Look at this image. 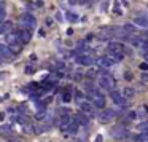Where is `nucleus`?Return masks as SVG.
I'll list each match as a JSON object with an SVG mask.
<instances>
[{
	"instance_id": "nucleus-6",
	"label": "nucleus",
	"mask_w": 148,
	"mask_h": 142,
	"mask_svg": "<svg viewBox=\"0 0 148 142\" xmlns=\"http://www.w3.org/2000/svg\"><path fill=\"white\" fill-rule=\"evenodd\" d=\"M77 62L80 65H91V64H94V58L91 54H86V53H80V54L77 56Z\"/></svg>"
},
{
	"instance_id": "nucleus-30",
	"label": "nucleus",
	"mask_w": 148,
	"mask_h": 142,
	"mask_svg": "<svg viewBox=\"0 0 148 142\" xmlns=\"http://www.w3.org/2000/svg\"><path fill=\"white\" fill-rule=\"evenodd\" d=\"M124 78H126V80H132V74H131V72H124Z\"/></svg>"
},
{
	"instance_id": "nucleus-12",
	"label": "nucleus",
	"mask_w": 148,
	"mask_h": 142,
	"mask_svg": "<svg viewBox=\"0 0 148 142\" xmlns=\"http://www.w3.org/2000/svg\"><path fill=\"white\" fill-rule=\"evenodd\" d=\"M11 27H13V24H11L10 21H0V34H7V32H10Z\"/></svg>"
},
{
	"instance_id": "nucleus-17",
	"label": "nucleus",
	"mask_w": 148,
	"mask_h": 142,
	"mask_svg": "<svg viewBox=\"0 0 148 142\" xmlns=\"http://www.w3.org/2000/svg\"><path fill=\"white\" fill-rule=\"evenodd\" d=\"M134 94H135V91H134V88H131V86H126L124 91H123V96H124L126 99H131Z\"/></svg>"
},
{
	"instance_id": "nucleus-33",
	"label": "nucleus",
	"mask_w": 148,
	"mask_h": 142,
	"mask_svg": "<svg viewBox=\"0 0 148 142\" xmlns=\"http://www.w3.org/2000/svg\"><path fill=\"white\" fill-rule=\"evenodd\" d=\"M32 72H34V67H27L26 69V74H32Z\"/></svg>"
},
{
	"instance_id": "nucleus-4",
	"label": "nucleus",
	"mask_w": 148,
	"mask_h": 142,
	"mask_svg": "<svg viewBox=\"0 0 148 142\" xmlns=\"http://www.w3.org/2000/svg\"><path fill=\"white\" fill-rule=\"evenodd\" d=\"M21 23H23L24 26H27L29 29H32V27L37 26L35 16H34V14H30V13H24L23 16H21Z\"/></svg>"
},
{
	"instance_id": "nucleus-8",
	"label": "nucleus",
	"mask_w": 148,
	"mask_h": 142,
	"mask_svg": "<svg viewBox=\"0 0 148 142\" xmlns=\"http://www.w3.org/2000/svg\"><path fill=\"white\" fill-rule=\"evenodd\" d=\"M115 115H116V112L113 109H105L102 112V115H100V120L102 121H110L112 118H115Z\"/></svg>"
},
{
	"instance_id": "nucleus-21",
	"label": "nucleus",
	"mask_w": 148,
	"mask_h": 142,
	"mask_svg": "<svg viewBox=\"0 0 148 142\" xmlns=\"http://www.w3.org/2000/svg\"><path fill=\"white\" fill-rule=\"evenodd\" d=\"M5 14H7V10H5V5L0 3V21H3Z\"/></svg>"
},
{
	"instance_id": "nucleus-29",
	"label": "nucleus",
	"mask_w": 148,
	"mask_h": 142,
	"mask_svg": "<svg viewBox=\"0 0 148 142\" xmlns=\"http://www.w3.org/2000/svg\"><path fill=\"white\" fill-rule=\"evenodd\" d=\"M62 101L69 102V101H70V93H64V96H62Z\"/></svg>"
},
{
	"instance_id": "nucleus-19",
	"label": "nucleus",
	"mask_w": 148,
	"mask_h": 142,
	"mask_svg": "<svg viewBox=\"0 0 148 142\" xmlns=\"http://www.w3.org/2000/svg\"><path fill=\"white\" fill-rule=\"evenodd\" d=\"M137 26H142V27H147L148 26V19L147 18H135V21H134Z\"/></svg>"
},
{
	"instance_id": "nucleus-13",
	"label": "nucleus",
	"mask_w": 148,
	"mask_h": 142,
	"mask_svg": "<svg viewBox=\"0 0 148 142\" xmlns=\"http://www.w3.org/2000/svg\"><path fill=\"white\" fill-rule=\"evenodd\" d=\"M8 50H10V51L13 53V54H14V53L18 54V53H21V50H23V46H21V43H19V42H14V43H10V46H8Z\"/></svg>"
},
{
	"instance_id": "nucleus-34",
	"label": "nucleus",
	"mask_w": 148,
	"mask_h": 142,
	"mask_svg": "<svg viewBox=\"0 0 148 142\" xmlns=\"http://www.w3.org/2000/svg\"><path fill=\"white\" fill-rule=\"evenodd\" d=\"M56 19H58V21H61V19H62V16H61V13H58V14H56Z\"/></svg>"
},
{
	"instance_id": "nucleus-5",
	"label": "nucleus",
	"mask_w": 148,
	"mask_h": 142,
	"mask_svg": "<svg viewBox=\"0 0 148 142\" xmlns=\"http://www.w3.org/2000/svg\"><path fill=\"white\" fill-rule=\"evenodd\" d=\"M16 37H18V40H19L21 45H24V43H29L30 42L32 34H30L29 29H23V30H18V32H16Z\"/></svg>"
},
{
	"instance_id": "nucleus-14",
	"label": "nucleus",
	"mask_w": 148,
	"mask_h": 142,
	"mask_svg": "<svg viewBox=\"0 0 148 142\" xmlns=\"http://www.w3.org/2000/svg\"><path fill=\"white\" fill-rule=\"evenodd\" d=\"M142 40H143V39L131 37V39H129V43H131V46H132V48H142Z\"/></svg>"
},
{
	"instance_id": "nucleus-9",
	"label": "nucleus",
	"mask_w": 148,
	"mask_h": 142,
	"mask_svg": "<svg viewBox=\"0 0 148 142\" xmlns=\"http://www.w3.org/2000/svg\"><path fill=\"white\" fill-rule=\"evenodd\" d=\"M0 56L3 58V61H10L11 56H13V53L8 50V46H5V45H2V43H0Z\"/></svg>"
},
{
	"instance_id": "nucleus-10",
	"label": "nucleus",
	"mask_w": 148,
	"mask_h": 142,
	"mask_svg": "<svg viewBox=\"0 0 148 142\" xmlns=\"http://www.w3.org/2000/svg\"><path fill=\"white\" fill-rule=\"evenodd\" d=\"M78 105H80V110L89 113V115H94V109H92V105H91L89 102H86V101H80V102H78Z\"/></svg>"
},
{
	"instance_id": "nucleus-25",
	"label": "nucleus",
	"mask_w": 148,
	"mask_h": 142,
	"mask_svg": "<svg viewBox=\"0 0 148 142\" xmlns=\"http://www.w3.org/2000/svg\"><path fill=\"white\" fill-rule=\"evenodd\" d=\"M53 86H54V83H53V81H46L45 86H43V90H51Z\"/></svg>"
},
{
	"instance_id": "nucleus-36",
	"label": "nucleus",
	"mask_w": 148,
	"mask_h": 142,
	"mask_svg": "<svg viewBox=\"0 0 148 142\" xmlns=\"http://www.w3.org/2000/svg\"><path fill=\"white\" fill-rule=\"evenodd\" d=\"M145 56V61H147V64H148V53H147V54H143Z\"/></svg>"
},
{
	"instance_id": "nucleus-32",
	"label": "nucleus",
	"mask_w": 148,
	"mask_h": 142,
	"mask_svg": "<svg viewBox=\"0 0 148 142\" xmlns=\"http://www.w3.org/2000/svg\"><path fill=\"white\" fill-rule=\"evenodd\" d=\"M30 97H32V101H38V94H30Z\"/></svg>"
},
{
	"instance_id": "nucleus-1",
	"label": "nucleus",
	"mask_w": 148,
	"mask_h": 142,
	"mask_svg": "<svg viewBox=\"0 0 148 142\" xmlns=\"http://www.w3.org/2000/svg\"><path fill=\"white\" fill-rule=\"evenodd\" d=\"M115 85H116L115 78H112L110 75H102V77L99 78V86L105 91H112L113 88H115Z\"/></svg>"
},
{
	"instance_id": "nucleus-24",
	"label": "nucleus",
	"mask_w": 148,
	"mask_h": 142,
	"mask_svg": "<svg viewBox=\"0 0 148 142\" xmlns=\"http://www.w3.org/2000/svg\"><path fill=\"white\" fill-rule=\"evenodd\" d=\"M115 13H116V14H121V13H123V10H121V7H119L118 2L115 3Z\"/></svg>"
},
{
	"instance_id": "nucleus-11",
	"label": "nucleus",
	"mask_w": 148,
	"mask_h": 142,
	"mask_svg": "<svg viewBox=\"0 0 148 142\" xmlns=\"http://www.w3.org/2000/svg\"><path fill=\"white\" fill-rule=\"evenodd\" d=\"M96 62H97V65H100V67H105V69H108L110 65L113 64V61H112L110 58H107V56H102V58H99Z\"/></svg>"
},
{
	"instance_id": "nucleus-15",
	"label": "nucleus",
	"mask_w": 148,
	"mask_h": 142,
	"mask_svg": "<svg viewBox=\"0 0 148 142\" xmlns=\"http://www.w3.org/2000/svg\"><path fill=\"white\" fill-rule=\"evenodd\" d=\"M94 107H97V109H103V107H105V99H103V96H96V99H94Z\"/></svg>"
},
{
	"instance_id": "nucleus-22",
	"label": "nucleus",
	"mask_w": 148,
	"mask_h": 142,
	"mask_svg": "<svg viewBox=\"0 0 148 142\" xmlns=\"http://www.w3.org/2000/svg\"><path fill=\"white\" fill-rule=\"evenodd\" d=\"M124 30H127V32H135V26H132V24H126L124 26Z\"/></svg>"
},
{
	"instance_id": "nucleus-2",
	"label": "nucleus",
	"mask_w": 148,
	"mask_h": 142,
	"mask_svg": "<svg viewBox=\"0 0 148 142\" xmlns=\"http://www.w3.org/2000/svg\"><path fill=\"white\" fill-rule=\"evenodd\" d=\"M112 136L115 139H118V141H121V139H126L129 136V131L123 125H118V126H115V128L112 129Z\"/></svg>"
},
{
	"instance_id": "nucleus-37",
	"label": "nucleus",
	"mask_w": 148,
	"mask_h": 142,
	"mask_svg": "<svg viewBox=\"0 0 148 142\" xmlns=\"http://www.w3.org/2000/svg\"><path fill=\"white\" fill-rule=\"evenodd\" d=\"M0 120H3V113H0Z\"/></svg>"
},
{
	"instance_id": "nucleus-16",
	"label": "nucleus",
	"mask_w": 148,
	"mask_h": 142,
	"mask_svg": "<svg viewBox=\"0 0 148 142\" xmlns=\"http://www.w3.org/2000/svg\"><path fill=\"white\" fill-rule=\"evenodd\" d=\"M5 40H7V43L10 45V43H14V42H19L16 37V34H11V32H7L5 34Z\"/></svg>"
},
{
	"instance_id": "nucleus-35",
	"label": "nucleus",
	"mask_w": 148,
	"mask_h": 142,
	"mask_svg": "<svg viewBox=\"0 0 148 142\" xmlns=\"http://www.w3.org/2000/svg\"><path fill=\"white\" fill-rule=\"evenodd\" d=\"M96 142H102V136H97V139H96Z\"/></svg>"
},
{
	"instance_id": "nucleus-31",
	"label": "nucleus",
	"mask_w": 148,
	"mask_h": 142,
	"mask_svg": "<svg viewBox=\"0 0 148 142\" xmlns=\"http://www.w3.org/2000/svg\"><path fill=\"white\" fill-rule=\"evenodd\" d=\"M140 69H142V70H147V69H148V64H147V62H142V64H140Z\"/></svg>"
},
{
	"instance_id": "nucleus-27",
	"label": "nucleus",
	"mask_w": 148,
	"mask_h": 142,
	"mask_svg": "<svg viewBox=\"0 0 148 142\" xmlns=\"http://www.w3.org/2000/svg\"><path fill=\"white\" fill-rule=\"evenodd\" d=\"M75 97H77V101L78 102H80V101H83V93H80V91H77V94H75Z\"/></svg>"
},
{
	"instance_id": "nucleus-3",
	"label": "nucleus",
	"mask_w": 148,
	"mask_h": 142,
	"mask_svg": "<svg viewBox=\"0 0 148 142\" xmlns=\"http://www.w3.org/2000/svg\"><path fill=\"white\" fill-rule=\"evenodd\" d=\"M110 97L113 99V102H115L116 105H126V102H127V99H126V97L123 96L119 91H116V90L110 91Z\"/></svg>"
},
{
	"instance_id": "nucleus-23",
	"label": "nucleus",
	"mask_w": 148,
	"mask_h": 142,
	"mask_svg": "<svg viewBox=\"0 0 148 142\" xmlns=\"http://www.w3.org/2000/svg\"><path fill=\"white\" fill-rule=\"evenodd\" d=\"M140 80L143 81V83H148V74L147 72H143V74L140 75Z\"/></svg>"
},
{
	"instance_id": "nucleus-7",
	"label": "nucleus",
	"mask_w": 148,
	"mask_h": 142,
	"mask_svg": "<svg viewBox=\"0 0 148 142\" xmlns=\"http://www.w3.org/2000/svg\"><path fill=\"white\" fill-rule=\"evenodd\" d=\"M108 51H110V54L123 53L124 51V46H123L121 43H118V42H112V43H108Z\"/></svg>"
},
{
	"instance_id": "nucleus-26",
	"label": "nucleus",
	"mask_w": 148,
	"mask_h": 142,
	"mask_svg": "<svg viewBox=\"0 0 148 142\" xmlns=\"http://www.w3.org/2000/svg\"><path fill=\"white\" fill-rule=\"evenodd\" d=\"M35 88H37V83H30V85H27L26 91H34Z\"/></svg>"
},
{
	"instance_id": "nucleus-28",
	"label": "nucleus",
	"mask_w": 148,
	"mask_h": 142,
	"mask_svg": "<svg viewBox=\"0 0 148 142\" xmlns=\"http://www.w3.org/2000/svg\"><path fill=\"white\" fill-rule=\"evenodd\" d=\"M127 116H129V118H131V120H134V118H137V113H135L134 110H131V112L127 113Z\"/></svg>"
},
{
	"instance_id": "nucleus-18",
	"label": "nucleus",
	"mask_w": 148,
	"mask_h": 142,
	"mask_svg": "<svg viewBox=\"0 0 148 142\" xmlns=\"http://www.w3.org/2000/svg\"><path fill=\"white\" fill-rule=\"evenodd\" d=\"M65 19L69 21V23H77L78 21V16L75 13H72V11H67V13H65Z\"/></svg>"
},
{
	"instance_id": "nucleus-20",
	"label": "nucleus",
	"mask_w": 148,
	"mask_h": 142,
	"mask_svg": "<svg viewBox=\"0 0 148 142\" xmlns=\"http://www.w3.org/2000/svg\"><path fill=\"white\" fill-rule=\"evenodd\" d=\"M75 121H77V123H81V125H88V118H86L84 115H77Z\"/></svg>"
}]
</instances>
